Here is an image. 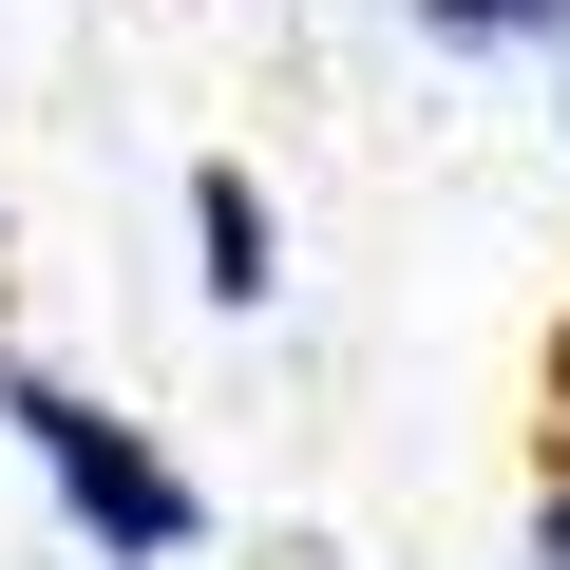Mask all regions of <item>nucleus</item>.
I'll return each instance as SVG.
<instances>
[{
	"label": "nucleus",
	"instance_id": "1",
	"mask_svg": "<svg viewBox=\"0 0 570 570\" xmlns=\"http://www.w3.org/2000/svg\"><path fill=\"white\" fill-rule=\"evenodd\" d=\"M0 438H20L39 513H58L96 570H190V551H209V494H190V456H171L153 419H115L96 381H58V362H0Z\"/></svg>",
	"mask_w": 570,
	"mask_h": 570
},
{
	"label": "nucleus",
	"instance_id": "2",
	"mask_svg": "<svg viewBox=\"0 0 570 570\" xmlns=\"http://www.w3.org/2000/svg\"><path fill=\"white\" fill-rule=\"evenodd\" d=\"M190 247H209V266H190V285H209V305H266V285H285V228H266V190H247L228 153L190 171Z\"/></svg>",
	"mask_w": 570,
	"mask_h": 570
},
{
	"label": "nucleus",
	"instance_id": "3",
	"mask_svg": "<svg viewBox=\"0 0 570 570\" xmlns=\"http://www.w3.org/2000/svg\"><path fill=\"white\" fill-rule=\"evenodd\" d=\"M438 58H570V0H400Z\"/></svg>",
	"mask_w": 570,
	"mask_h": 570
},
{
	"label": "nucleus",
	"instance_id": "4",
	"mask_svg": "<svg viewBox=\"0 0 570 570\" xmlns=\"http://www.w3.org/2000/svg\"><path fill=\"white\" fill-rule=\"evenodd\" d=\"M513 570H570V456L532 475V513H513Z\"/></svg>",
	"mask_w": 570,
	"mask_h": 570
},
{
	"label": "nucleus",
	"instance_id": "5",
	"mask_svg": "<svg viewBox=\"0 0 570 570\" xmlns=\"http://www.w3.org/2000/svg\"><path fill=\"white\" fill-rule=\"evenodd\" d=\"M266 570H343V551H266Z\"/></svg>",
	"mask_w": 570,
	"mask_h": 570
}]
</instances>
